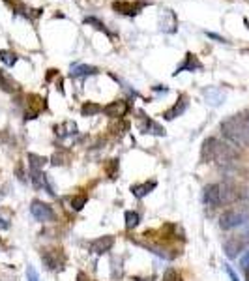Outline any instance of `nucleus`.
<instances>
[{
	"instance_id": "8",
	"label": "nucleus",
	"mask_w": 249,
	"mask_h": 281,
	"mask_svg": "<svg viewBox=\"0 0 249 281\" xmlns=\"http://www.w3.org/2000/svg\"><path fill=\"white\" fill-rule=\"evenodd\" d=\"M113 245H115V236L107 234V236H99V238L92 240L88 247H90V251L96 253V255H103V253L113 249Z\"/></svg>"
},
{
	"instance_id": "9",
	"label": "nucleus",
	"mask_w": 249,
	"mask_h": 281,
	"mask_svg": "<svg viewBox=\"0 0 249 281\" xmlns=\"http://www.w3.org/2000/svg\"><path fill=\"white\" fill-rule=\"evenodd\" d=\"M202 70V62L199 60V56L197 55H193V53H186V56H184V62L180 64L176 68V72H174V77L178 74H182V72H199Z\"/></svg>"
},
{
	"instance_id": "20",
	"label": "nucleus",
	"mask_w": 249,
	"mask_h": 281,
	"mask_svg": "<svg viewBox=\"0 0 249 281\" xmlns=\"http://www.w3.org/2000/svg\"><path fill=\"white\" fill-rule=\"evenodd\" d=\"M55 133L58 135L60 139H64V137H71V135L77 133V124L68 120V122L57 126V128H55Z\"/></svg>"
},
{
	"instance_id": "21",
	"label": "nucleus",
	"mask_w": 249,
	"mask_h": 281,
	"mask_svg": "<svg viewBox=\"0 0 249 281\" xmlns=\"http://www.w3.org/2000/svg\"><path fill=\"white\" fill-rule=\"evenodd\" d=\"M96 74H97V68H94V66H84V64L71 66V77H88V75Z\"/></svg>"
},
{
	"instance_id": "2",
	"label": "nucleus",
	"mask_w": 249,
	"mask_h": 281,
	"mask_svg": "<svg viewBox=\"0 0 249 281\" xmlns=\"http://www.w3.org/2000/svg\"><path fill=\"white\" fill-rule=\"evenodd\" d=\"M221 133L236 147H249V112L234 114L221 124Z\"/></svg>"
},
{
	"instance_id": "26",
	"label": "nucleus",
	"mask_w": 249,
	"mask_h": 281,
	"mask_svg": "<svg viewBox=\"0 0 249 281\" xmlns=\"http://www.w3.org/2000/svg\"><path fill=\"white\" fill-rule=\"evenodd\" d=\"M86 201H88V197L86 195H75V197H71V208L75 210V212H79L81 208L86 205Z\"/></svg>"
},
{
	"instance_id": "25",
	"label": "nucleus",
	"mask_w": 249,
	"mask_h": 281,
	"mask_svg": "<svg viewBox=\"0 0 249 281\" xmlns=\"http://www.w3.org/2000/svg\"><path fill=\"white\" fill-rule=\"evenodd\" d=\"M0 60L4 62L6 66H13V64H17V55L13 53V51H6V49H2L0 51Z\"/></svg>"
},
{
	"instance_id": "14",
	"label": "nucleus",
	"mask_w": 249,
	"mask_h": 281,
	"mask_svg": "<svg viewBox=\"0 0 249 281\" xmlns=\"http://www.w3.org/2000/svg\"><path fill=\"white\" fill-rule=\"evenodd\" d=\"M186 109H188V96H180V99H178L176 103L171 107V109L165 111V120H174L176 116H182L184 112H186Z\"/></svg>"
},
{
	"instance_id": "31",
	"label": "nucleus",
	"mask_w": 249,
	"mask_h": 281,
	"mask_svg": "<svg viewBox=\"0 0 249 281\" xmlns=\"http://www.w3.org/2000/svg\"><path fill=\"white\" fill-rule=\"evenodd\" d=\"M180 278H178V274L174 272V270H167L165 274H163V280L161 281H178Z\"/></svg>"
},
{
	"instance_id": "30",
	"label": "nucleus",
	"mask_w": 249,
	"mask_h": 281,
	"mask_svg": "<svg viewBox=\"0 0 249 281\" xmlns=\"http://www.w3.org/2000/svg\"><path fill=\"white\" fill-rule=\"evenodd\" d=\"M26 280L28 281H39V274L36 272L34 266H28V268H26Z\"/></svg>"
},
{
	"instance_id": "29",
	"label": "nucleus",
	"mask_w": 249,
	"mask_h": 281,
	"mask_svg": "<svg viewBox=\"0 0 249 281\" xmlns=\"http://www.w3.org/2000/svg\"><path fill=\"white\" fill-rule=\"evenodd\" d=\"M0 229H2V231H8V229H10V214H8V212H6V214L0 212Z\"/></svg>"
},
{
	"instance_id": "13",
	"label": "nucleus",
	"mask_w": 249,
	"mask_h": 281,
	"mask_svg": "<svg viewBox=\"0 0 249 281\" xmlns=\"http://www.w3.org/2000/svg\"><path fill=\"white\" fill-rule=\"evenodd\" d=\"M238 199V189L230 184H219V203L230 205Z\"/></svg>"
},
{
	"instance_id": "34",
	"label": "nucleus",
	"mask_w": 249,
	"mask_h": 281,
	"mask_svg": "<svg viewBox=\"0 0 249 281\" xmlns=\"http://www.w3.org/2000/svg\"><path fill=\"white\" fill-rule=\"evenodd\" d=\"M208 34V37H213V39H217V41H221V43H225V37L217 36V34H212V32H206Z\"/></svg>"
},
{
	"instance_id": "15",
	"label": "nucleus",
	"mask_w": 249,
	"mask_h": 281,
	"mask_svg": "<svg viewBox=\"0 0 249 281\" xmlns=\"http://www.w3.org/2000/svg\"><path fill=\"white\" fill-rule=\"evenodd\" d=\"M204 203L212 208L221 206V203H219V184H210V186L204 187Z\"/></svg>"
},
{
	"instance_id": "36",
	"label": "nucleus",
	"mask_w": 249,
	"mask_h": 281,
	"mask_svg": "<svg viewBox=\"0 0 249 281\" xmlns=\"http://www.w3.org/2000/svg\"><path fill=\"white\" fill-rule=\"evenodd\" d=\"M244 23H246V26H248V30H249V21H248V19H244Z\"/></svg>"
},
{
	"instance_id": "17",
	"label": "nucleus",
	"mask_w": 249,
	"mask_h": 281,
	"mask_svg": "<svg viewBox=\"0 0 249 281\" xmlns=\"http://www.w3.org/2000/svg\"><path fill=\"white\" fill-rule=\"evenodd\" d=\"M155 186H157L155 180L142 182V184H135V186H131V193L137 197V199H142V197H146L148 193H152V191L155 189Z\"/></svg>"
},
{
	"instance_id": "32",
	"label": "nucleus",
	"mask_w": 249,
	"mask_h": 281,
	"mask_svg": "<svg viewBox=\"0 0 249 281\" xmlns=\"http://www.w3.org/2000/svg\"><path fill=\"white\" fill-rule=\"evenodd\" d=\"M225 270H227V274H229V278H230V281H240V280H238V276H236V272L230 268L229 264L225 266Z\"/></svg>"
},
{
	"instance_id": "33",
	"label": "nucleus",
	"mask_w": 249,
	"mask_h": 281,
	"mask_svg": "<svg viewBox=\"0 0 249 281\" xmlns=\"http://www.w3.org/2000/svg\"><path fill=\"white\" fill-rule=\"evenodd\" d=\"M240 264H242V268L246 270L249 268V251H246V255L242 257V261H240Z\"/></svg>"
},
{
	"instance_id": "19",
	"label": "nucleus",
	"mask_w": 249,
	"mask_h": 281,
	"mask_svg": "<svg viewBox=\"0 0 249 281\" xmlns=\"http://www.w3.org/2000/svg\"><path fill=\"white\" fill-rule=\"evenodd\" d=\"M30 101H28V107H30V112H26V120L28 118H36V114H39L41 111L45 109V99H41L39 96H30Z\"/></svg>"
},
{
	"instance_id": "4",
	"label": "nucleus",
	"mask_w": 249,
	"mask_h": 281,
	"mask_svg": "<svg viewBox=\"0 0 249 281\" xmlns=\"http://www.w3.org/2000/svg\"><path fill=\"white\" fill-rule=\"evenodd\" d=\"M41 261L49 270H62L66 264V255L60 247H47L41 251Z\"/></svg>"
},
{
	"instance_id": "1",
	"label": "nucleus",
	"mask_w": 249,
	"mask_h": 281,
	"mask_svg": "<svg viewBox=\"0 0 249 281\" xmlns=\"http://www.w3.org/2000/svg\"><path fill=\"white\" fill-rule=\"evenodd\" d=\"M201 156L204 161H212L217 165H229L232 161L238 159V150L234 147H230L229 143H221L219 139L210 137L202 143V152Z\"/></svg>"
},
{
	"instance_id": "18",
	"label": "nucleus",
	"mask_w": 249,
	"mask_h": 281,
	"mask_svg": "<svg viewBox=\"0 0 249 281\" xmlns=\"http://www.w3.org/2000/svg\"><path fill=\"white\" fill-rule=\"evenodd\" d=\"M144 4H130V2H115L113 4V8L116 10V12L124 13V15H128V17H135L137 13H139V10H141Z\"/></svg>"
},
{
	"instance_id": "5",
	"label": "nucleus",
	"mask_w": 249,
	"mask_h": 281,
	"mask_svg": "<svg viewBox=\"0 0 249 281\" xmlns=\"http://www.w3.org/2000/svg\"><path fill=\"white\" fill-rule=\"evenodd\" d=\"M137 128L139 131L148 135H155V137H165V128L159 126V124L152 120L150 116H146L144 112H139V118H137Z\"/></svg>"
},
{
	"instance_id": "28",
	"label": "nucleus",
	"mask_w": 249,
	"mask_h": 281,
	"mask_svg": "<svg viewBox=\"0 0 249 281\" xmlns=\"http://www.w3.org/2000/svg\"><path fill=\"white\" fill-rule=\"evenodd\" d=\"M116 120H118V124H111V131H113V133L122 135V131H120V130H128L130 126H128V124L124 122L122 118H116Z\"/></svg>"
},
{
	"instance_id": "24",
	"label": "nucleus",
	"mask_w": 249,
	"mask_h": 281,
	"mask_svg": "<svg viewBox=\"0 0 249 281\" xmlns=\"http://www.w3.org/2000/svg\"><path fill=\"white\" fill-rule=\"evenodd\" d=\"M124 218H126V229H128V231L135 229V227L139 225V221H141V216H139V212H133V210H128Z\"/></svg>"
},
{
	"instance_id": "16",
	"label": "nucleus",
	"mask_w": 249,
	"mask_h": 281,
	"mask_svg": "<svg viewBox=\"0 0 249 281\" xmlns=\"http://www.w3.org/2000/svg\"><path fill=\"white\" fill-rule=\"evenodd\" d=\"M244 245H246L244 236H234V238H229V240L225 242V253L232 259V257H236L238 253L244 249Z\"/></svg>"
},
{
	"instance_id": "6",
	"label": "nucleus",
	"mask_w": 249,
	"mask_h": 281,
	"mask_svg": "<svg viewBox=\"0 0 249 281\" xmlns=\"http://www.w3.org/2000/svg\"><path fill=\"white\" fill-rule=\"evenodd\" d=\"M30 214H32L34 220H38V221L55 220V212H53L51 205L43 203V201H32V205H30Z\"/></svg>"
},
{
	"instance_id": "12",
	"label": "nucleus",
	"mask_w": 249,
	"mask_h": 281,
	"mask_svg": "<svg viewBox=\"0 0 249 281\" xmlns=\"http://www.w3.org/2000/svg\"><path fill=\"white\" fill-rule=\"evenodd\" d=\"M204 99L213 105V107H217V105H221L223 101H225V92L221 90V88H217V86H210V88H204Z\"/></svg>"
},
{
	"instance_id": "11",
	"label": "nucleus",
	"mask_w": 249,
	"mask_h": 281,
	"mask_svg": "<svg viewBox=\"0 0 249 281\" xmlns=\"http://www.w3.org/2000/svg\"><path fill=\"white\" fill-rule=\"evenodd\" d=\"M0 88H2L4 92H8V94H17V92L21 90V86L13 79V75H10L8 72H4V70H0Z\"/></svg>"
},
{
	"instance_id": "3",
	"label": "nucleus",
	"mask_w": 249,
	"mask_h": 281,
	"mask_svg": "<svg viewBox=\"0 0 249 281\" xmlns=\"http://www.w3.org/2000/svg\"><path fill=\"white\" fill-rule=\"evenodd\" d=\"M248 223V214L244 210H227L221 214L219 218V227L223 231H230V229H236L240 225Z\"/></svg>"
},
{
	"instance_id": "23",
	"label": "nucleus",
	"mask_w": 249,
	"mask_h": 281,
	"mask_svg": "<svg viewBox=\"0 0 249 281\" xmlns=\"http://www.w3.org/2000/svg\"><path fill=\"white\" fill-rule=\"evenodd\" d=\"M97 112H103V107L94 103V101H86L83 107H81V114H83V116H94Z\"/></svg>"
},
{
	"instance_id": "35",
	"label": "nucleus",
	"mask_w": 249,
	"mask_h": 281,
	"mask_svg": "<svg viewBox=\"0 0 249 281\" xmlns=\"http://www.w3.org/2000/svg\"><path fill=\"white\" fill-rule=\"evenodd\" d=\"M246 280L249 281V268H246Z\"/></svg>"
},
{
	"instance_id": "10",
	"label": "nucleus",
	"mask_w": 249,
	"mask_h": 281,
	"mask_svg": "<svg viewBox=\"0 0 249 281\" xmlns=\"http://www.w3.org/2000/svg\"><path fill=\"white\" fill-rule=\"evenodd\" d=\"M103 112L111 118H122L128 112V103L124 99H115V101H111L109 105L103 107Z\"/></svg>"
},
{
	"instance_id": "22",
	"label": "nucleus",
	"mask_w": 249,
	"mask_h": 281,
	"mask_svg": "<svg viewBox=\"0 0 249 281\" xmlns=\"http://www.w3.org/2000/svg\"><path fill=\"white\" fill-rule=\"evenodd\" d=\"M45 163H47V158L38 156V154H28V167H30V172H39L43 169Z\"/></svg>"
},
{
	"instance_id": "27",
	"label": "nucleus",
	"mask_w": 249,
	"mask_h": 281,
	"mask_svg": "<svg viewBox=\"0 0 249 281\" xmlns=\"http://www.w3.org/2000/svg\"><path fill=\"white\" fill-rule=\"evenodd\" d=\"M84 23H86V25H92V26H94V28H97V30H103L105 34H111V32L107 30V26L103 25L101 21H97L96 17H86V19H84Z\"/></svg>"
},
{
	"instance_id": "7",
	"label": "nucleus",
	"mask_w": 249,
	"mask_h": 281,
	"mask_svg": "<svg viewBox=\"0 0 249 281\" xmlns=\"http://www.w3.org/2000/svg\"><path fill=\"white\" fill-rule=\"evenodd\" d=\"M159 26H161V32L165 34H174L178 30V19H176V13L172 10L165 8L161 12V21H159Z\"/></svg>"
}]
</instances>
